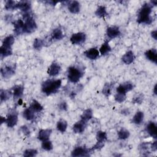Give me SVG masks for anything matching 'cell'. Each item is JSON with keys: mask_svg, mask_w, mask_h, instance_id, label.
I'll use <instances>...</instances> for the list:
<instances>
[{"mask_svg": "<svg viewBox=\"0 0 157 157\" xmlns=\"http://www.w3.org/2000/svg\"><path fill=\"white\" fill-rule=\"evenodd\" d=\"M97 142L104 143L105 140H107V133L105 131H99L96 134Z\"/></svg>", "mask_w": 157, "mask_h": 157, "instance_id": "34", "label": "cell"}, {"mask_svg": "<svg viewBox=\"0 0 157 157\" xmlns=\"http://www.w3.org/2000/svg\"><path fill=\"white\" fill-rule=\"evenodd\" d=\"M151 13V5L145 3L144 4L142 8L140 9L138 16L137 22L139 24H144L147 25H149L152 22V19L150 16Z\"/></svg>", "mask_w": 157, "mask_h": 157, "instance_id": "1", "label": "cell"}, {"mask_svg": "<svg viewBox=\"0 0 157 157\" xmlns=\"http://www.w3.org/2000/svg\"><path fill=\"white\" fill-rule=\"evenodd\" d=\"M30 108L36 112H39L43 109V107L42 105L36 100H33L32 103Z\"/></svg>", "mask_w": 157, "mask_h": 157, "instance_id": "33", "label": "cell"}, {"mask_svg": "<svg viewBox=\"0 0 157 157\" xmlns=\"http://www.w3.org/2000/svg\"><path fill=\"white\" fill-rule=\"evenodd\" d=\"M17 9H21L24 13H28L31 9V3L28 1H21L17 3Z\"/></svg>", "mask_w": 157, "mask_h": 157, "instance_id": "18", "label": "cell"}, {"mask_svg": "<svg viewBox=\"0 0 157 157\" xmlns=\"http://www.w3.org/2000/svg\"><path fill=\"white\" fill-rule=\"evenodd\" d=\"M24 117L27 120H32L35 118V111L32 110L30 107L25 109L23 112Z\"/></svg>", "mask_w": 157, "mask_h": 157, "instance_id": "25", "label": "cell"}, {"mask_svg": "<svg viewBox=\"0 0 157 157\" xmlns=\"http://www.w3.org/2000/svg\"><path fill=\"white\" fill-rule=\"evenodd\" d=\"M85 55L87 58L90 60H96L99 56V52L96 48H91L84 52Z\"/></svg>", "mask_w": 157, "mask_h": 157, "instance_id": "14", "label": "cell"}, {"mask_svg": "<svg viewBox=\"0 0 157 157\" xmlns=\"http://www.w3.org/2000/svg\"><path fill=\"white\" fill-rule=\"evenodd\" d=\"M133 85L132 83L129 82H125L121 85H120L117 88V92L118 93H121V94H125L133 89Z\"/></svg>", "mask_w": 157, "mask_h": 157, "instance_id": "9", "label": "cell"}, {"mask_svg": "<svg viewBox=\"0 0 157 157\" xmlns=\"http://www.w3.org/2000/svg\"><path fill=\"white\" fill-rule=\"evenodd\" d=\"M38 154V151L36 149H27L24 151V156L25 157H33L36 156Z\"/></svg>", "mask_w": 157, "mask_h": 157, "instance_id": "37", "label": "cell"}, {"mask_svg": "<svg viewBox=\"0 0 157 157\" xmlns=\"http://www.w3.org/2000/svg\"><path fill=\"white\" fill-rule=\"evenodd\" d=\"M5 122H6V118L2 117V118H1V123L3 124V123H5Z\"/></svg>", "mask_w": 157, "mask_h": 157, "instance_id": "47", "label": "cell"}, {"mask_svg": "<svg viewBox=\"0 0 157 157\" xmlns=\"http://www.w3.org/2000/svg\"><path fill=\"white\" fill-rule=\"evenodd\" d=\"M64 38V35L60 28H57L53 30L51 34V39L54 41L62 40Z\"/></svg>", "mask_w": 157, "mask_h": 157, "instance_id": "20", "label": "cell"}, {"mask_svg": "<svg viewBox=\"0 0 157 157\" xmlns=\"http://www.w3.org/2000/svg\"><path fill=\"white\" fill-rule=\"evenodd\" d=\"M62 86V80H47L42 85V91L46 95L55 93L58 92Z\"/></svg>", "mask_w": 157, "mask_h": 157, "instance_id": "2", "label": "cell"}, {"mask_svg": "<svg viewBox=\"0 0 157 157\" xmlns=\"http://www.w3.org/2000/svg\"><path fill=\"white\" fill-rule=\"evenodd\" d=\"M151 35L152 38H153L155 40H156V39H157V31H156V30L153 31V32H151Z\"/></svg>", "mask_w": 157, "mask_h": 157, "instance_id": "44", "label": "cell"}, {"mask_svg": "<svg viewBox=\"0 0 157 157\" xmlns=\"http://www.w3.org/2000/svg\"><path fill=\"white\" fill-rule=\"evenodd\" d=\"M110 51H111V47H110L107 42H106L104 44H103V45L101 46L99 49V52L102 55H105L109 54Z\"/></svg>", "mask_w": 157, "mask_h": 157, "instance_id": "32", "label": "cell"}, {"mask_svg": "<svg viewBox=\"0 0 157 157\" xmlns=\"http://www.w3.org/2000/svg\"><path fill=\"white\" fill-rule=\"evenodd\" d=\"M46 3H48L49 5H52V6H55L58 3V2H55V1H47V2H46Z\"/></svg>", "mask_w": 157, "mask_h": 157, "instance_id": "45", "label": "cell"}, {"mask_svg": "<svg viewBox=\"0 0 157 157\" xmlns=\"http://www.w3.org/2000/svg\"><path fill=\"white\" fill-rule=\"evenodd\" d=\"M143 99H144V97H143V95L142 94H140V95H138L136 96V97H134L133 98V102L135 104V103H137V104H140L142 101H143Z\"/></svg>", "mask_w": 157, "mask_h": 157, "instance_id": "41", "label": "cell"}, {"mask_svg": "<svg viewBox=\"0 0 157 157\" xmlns=\"http://www.w3.org/2000/svg\"><path fill=\"white\" fill-rule=\"evenodd\" d=\"M11 92L9 90H1V93H0V99H1V102L6 101L9 99L11 96Z\"/></svg>", "mask_w": 157, "mask_h": 157, "instance_id": "29", "label": "cell"}, {"mask_svg": "<svg viewBox=\"0 0 157 157\" xmlns=\"http://www.w3.org/2000/svg\"><path fill=\"white\" fill-rule=\"evenodd\" d=\"M86 126H87V122H85L82 120H80V121L76 122L74 125L73 127V129L75 133L80 134L85 131Z\"/></svg>", "mask_w": 157, "mask_h": 157, "instance_id": "11", "label": "cell"}, {"mask_svg": "<svg viewBox=\"0 0 157 157\" xmlns=\"http://www.w3.org/2000/svg\"><path fill=\"white\" fill-rule=\"evenodd\" d=\"M13 90L14 100L21 99L24 94V87L22 85H16L13 87Z\"/></svg>", "mask_w": 157, "mask_h": 157, "instance_id": "17", "label": "cell"}, {"mask_svg": "<svg viewBox=\"0 0 157 157\" xmlns=\"http://www.w3.org/2000/svg\"><path fill=\"white\" fill-rule=\"evenodd\" d=\"M21 129L22 131V132L25 134V135H28L30 134V130L28 129V128L27 126H23L21 127Z\"/></svg>", "mask_w": 157, "mask_h": 157, "instance_id": "42", "label": "cell"}, {"mask_svg": "<svg viewBox=\"0 0 157 157\" xmlns=\"http://www.w3.org/2000/svg\"><path fill=\"white\" fill-rule=\"evenodd\" d=\"M156 85H155V87H154V93H155V95L156 94Z\"/></svg>", "mask_w": 157, "mask_h": 157, "instance_id": "49", "label": "cell"}, {"mask_svg": "<svg viewBox=\"0 0 157 157\" xmlns=\"http://www.w3.org/2000/svg\"><path fill=\"white\" fill-rule=\"evenodd\" d=\"M151 4H153L154 6H156V4H157V2H156V1H152V2H151Z\"/></svg>", "mask_w": 157, "mask_h": 157, "instance_id": "48", "label": "cell"}, {"mask_svg": "<svg viewBox=\"0 0 157 157\" xmlns=\"http://www.w3.org/2000/svg\"><path fill=\"white\" fill-rule=\"evenodd\" d=\"M2 76L6 79H9L16 73V69L14 66H6L1 69Z\"/></svg>", "mask_w": 157, "mask_h": 157, "instance_id": "7", "label": "cell"}, {"mask_svg": "<svg viewBox=\"0 0 157 157\" xmlns=\"http://www.w3.org/2000/svg\"><path fill=\"white\" fill-rule=\"evenodd\" d=\"M68 9L73 14H77L80 11V4L77 1L69 2Z\"/></svg>", "mask_w": 157, "mask_h": 157, "instance_id": "21", "label": "cell"}, {"mask_svg": "<svg viewBox=\"0 0 157 157\" xmlns=\"http://www.w3.org/2000/svg\"><path fill=\"white\" fill-rule=\"evenodd\" d=\"M25 20L24 33H32L37 28L36 23L30 13H25L24 14Z\"/></svg>", "mask_w": 157, "mask_h": 157, "instance_id": "3", "label": "cell"}, {"mask_svg": "<svg viewBox=\"0 0 157 157\" xmlns=\"http://www.w3.org/2000/svg\"><path fill=\"white\" fill-rule=\"evenodd\" d=\"M112 88V85L108 83H106L103 89V93L106 96H109L110 95L111 93V88Z\"/></svg>", "mask_w": 157, "mask_h": 157, "instance_id": "39", "label": "cell"}, {"mask_svg": "<svg viewBox=\"0 0 157 157\" xmlns=\"http://www.w3.org/2000/svg\"><path fill=\"white\" fill-rule=\"evenodd\" d=\"M145 55L146 58L154 63H156L157 62V52L155 49H151L148 50L145 53Z\"/></svg>", "mask_w": 157, "mask_h": 157, "instance_id": "16", "label": "cell"}, {"mask_svg": "<svg viewBox=\"0 0 157 157\" xmlns=\"http://www.w3.org/2000/svg\"><path fill=\"white\" fill-rule=\"evenodd\" d=\"M67 104L65 102H62L60 103V104H59V107L61 110H67Z\"/></svg>", "mask_w": 157, "mask_h": 157, "instance_id": "43", "label": "cell"}, {"mask_svg": "<svg viewBox=\"0 0 157 157\" xmlns=\"http://www.w3.org/2000/svg\"><path fill=\"white\" fill-rule=\"evenodd\" d=\"M12 54H13L12 49L5 48L3 46H1V47H0V55H1L2 58L10 56Z\"/></svg>", "mask_w": 157, "mask_h": 157, "instance_id": "28", "label": "cell"}, {"mask_svg": "<svg viewBox=\"0 0 157 157\" xmlns=\"http://www.w3.org/2000/svg\"><path fill=\"white\" fill-rule=\"evenodd\" d=\"M42 148L46 151H50L53 149V144L52 142L49 140H45L42 143Z\"/></svg>", "mask_w": 157, "mask_h": 157, "instance_id": "38", "label": "cell"}, {"mask_svg": "<svg viewBox=\"0 0 157 157\" xmlns=\"http://www.w3.org/2000/svg\"><path fill=\"white\" fill-rule=\"evenodd\" d=\"M5 9L8 11H13L17 9V3L14 2L9 0V1L6 2L5 4Z\"/></svg>", "mask_w": 157, "mask_h": 157, "instance_id": "36", "label": "cell"}, {"mask_svg": "<svg viewBox=\"0 0 157 157\" xmlns=\"http://www.w3.org/2000/svg\"><path fill=\"white\" fill-rule=\"evenodd\" d=\"M95 14L99 17H104L108 15L106 8L103 6H99L95 12Z\"/></svg>", "mask_w": 157, "mask_h": 157, "instance_id": "31", "label": "cell"}, {"mask_svg": "<svg viewBox=\"0 0 157 157\" xmlns=\"http://www.w3.org/2000/svg\"><path fill=\"white\" fill-rule=\"evenodd\" d=\"M92 150L88 149L83 147H76L73 151L71 152V156L74 157L78 156H88L92 153Z\"/></svg>", "mask_w": 157, "mask_h": 157, "instance_id": "5", "label": "cell"}, {"mask_svg": "<svg viewBox=\"0 0 157 157\" xmlns=\"http://www.w3.org/2000/svg\"><path fill=\"white\" fill-rule=\"evenodd\" d=\"M84 76L82 69L76 66H71L68 69V79L72 83H77Z\"/></svg>", "mask_w": 157, "mask_h": 157, "instance_id": "4", "label": "cell"}, {"mask_svg": "<svg viewBox=\"0 0 157 157\" xmlns=\"http://www.w3.org/2000/svg\"><path fill=\"white\" fill-rule=\"evenodd\" d=\"M135 58L133 52L131 50L127 52L122 57V61L126 65H129L133 62Z\"/></svg>", "mask_w": 157, "mask_h": 157, "instance_id": "22", "label": "cell"}, {"mask_svg": "<svg viewBox=\"0 0 157 157\" xmlns=\"http://www.w3.org/2000/svg\"><path fill=\"white\" fill-rule=\"evenodd\" d=\"M61 71V66L57 63H53L48 69L47 73L50 76H57Z\"/></svg>", "mask_w": 157, "mask_h": 157, "instance_id": "13", "label": "cell"}, {"mask_svg": "<svg viewBox=\"0 0 157 157\" xmlns=\"http://www.w3.org/2000/svg\"><path fill=\"white\" fill-rule=\"evenodd\" d=\"M44 46V41L42 40L41 39L36 38L34 41L33 43V47L36 49V50H41L43 46Z\"/></svg>", "mask_w": 157, "mask_h": 157, "instance_id": "35", "label": "cell"}, {"mask_svg": "<svg viewBox=\"0 0 157 157\" xmlns=\"http://www.w3.org/2000/svg\"><path fill=\"white\" fill-rule=\"evenodd\" d=\"M146 131L150 136H151L155 139L156 138L157 129H156V126L154 122L150 121L148 123V125L146 126Z\"/></svg>", "mask_w": 157, "mask_h": 157, "instance_id": "15", "label": "cell"}, {"mask_svg": "<svg viewBox=\"0 0 157 157\" xmlns=\"http://www.w3.org/2000/svg\"><path fill=\"white\" fill-rule=\"evenodd\" d=\"M24 22L19 19L14 22V33L16 35H20L24 33Z\"/></svg>", "mask_w": 157, "mask_h": 157, "instance_id": "12", "label": "cell"}, {"mask_svg": "<svg viewBox=\"0 0 157 157\" xmlns=\"http://www.w3.org/2000/svg\"><path fill=\"white\" fill-rule=\"evenodd\" d=\"M120 35V31L119 30V28L116 26L109 27L106 30V35L110 39H114L119 36Z\"/></svg>", "mask_w": 157, "mask_h": 157, "instance_id": "10", "label": "cell"}, {"mask_svg": "<svg viewBox=\"0 0 157 157\" xmlns=\"http://www.w3.org/2000/svg\"><path fill=\"white\" fill-rule=\"evenodd\" d=\"M52 133V129H41L39 132L38 134V139L41 141H45L49 139L50 134Z\"/></svg>", "mask_w": 157, "mask_h": 157, "instance_id": "19", "label": "cell"}, {"mask_svg": "<svg viewBox=\"0 0 157 157\" xmlns=\"http://www.w3.org/2000/svg\"><path fill=\"white\" fill-rule=\"evenodd\" d=\"M144 113L141 111L137 112L133 118V122L136 125H140L142 123L144 120Z\"/></svg>", "mask_w": 157, "mask_h": 157, "instance_id": "26", "label": "cell"}, {"mask_svg": "<svg viewBox=\"0 0 157 157\" xmlns=\"http://www.w3.org/2000/svg\"><path fill=\"white\" fill-rule=\"evenodd\" d=\"M151 147L152 150H153V151H156V149H157V145H156V141L154 142L151 144Z\"/></svg>", "mask_w": 157, "mask_h": 157, "instance_id": "46", "label": "cell"}, {"mask_svg": "<svg viewBox=\"0 0 157 157\" xmlns=\"http://www.w3.org/2000/svg\"><path fill=\"white\" fill-rule=\"evenodd\" d=\"M86 40V35L84 33H77L73 34L71 38L70 41L73 44H76V45H80L83 44Z\"/></svg>", "mask_w": 157, "mask_h": 157, "instance_id": "6", "label": "cell"}, {"mask_svg": "<svg viewBox=\"0 0 157 157\" xmlns=\"http://www.w3.org/2000/svg\"><path fill=\"white\" fill-rule=\"evenodd\" d=\"M68 126V123L65 120H60L58 121L57 125V129L61 133H64L66 131Z\"/></svg>", "mask_w": 157, "mask_h": 157, "instance_id": "27", "label": "cell"}, {"mask_svg": "<svg viewBox=\"0 0 157 157\" xmlns=\"http://www.w3.org/2000/svg\"><path fill=\"white\" fill-rule=\"evenodd\" d=\"M115 101H116L117 102H118V103H123V102L125 101V100L126 99V95L117 93L115 95Z\"/></svg>", "mask_w": 157, "mask_h": 157, "instance_id": "40", "label": "cell"}, {"mask_svg": "<svg viewBox=\"0 0 157 157\" xmlns=\"http://www.w3.org/2000/svg\"><path fill=\"white\" fill-rule=\"evenodd\" d=\"M130 135L129 132L125 128H122L118 132V137L119 139L125 140L129 137Z\"/></svg>", "mask_w": 157, "mask_h": 157, "instance_id": "30", "label": "cell"}, {"mask_svg": "<svg viewBox=\"0 0 157 157\" xmlns=\"http://www.w3.org/2000/svg\"><path fill=\"white\" fill-rule=\"evenodd\" d=\"M18 121V115L15 112L9 114L8 117L6 118V122L7 126L9 128H13L17 125Z\"/></svg>", "mask_w": 157, "mask_h": 157, "instance_id": "8", "label": "cell"}, {"mask_svg": "<svg viewBox=\"0 0 157 157\" xmlns=\"http://www.w3.org/2000/svg\"><path fill=\"white\" fill-rule=\"evenodd\" d=\"M81 120L87 122L93 117V111L91 109H87L85 110L80 116Z\"/></svg>", "mask_w": 157, "mask_h": 157, "instance_id": "24", "label": "cell"}, {"mask_svg": "<svg viewBox=\"0 0 157 157\" xmlns=\"http://www.w3.org/2000/svg\"><path fill=\"white\" fill-rule=\"evenodd\" d=\"M14 38L13 36L10 35L5 38L3 41L2 46L6 47V48H10L12 49V46L14 43Z\"/></svg>", "mask_w": 157, "mask_h": 157, "instance_id": "23", "label": "cell"}]
</instances>
